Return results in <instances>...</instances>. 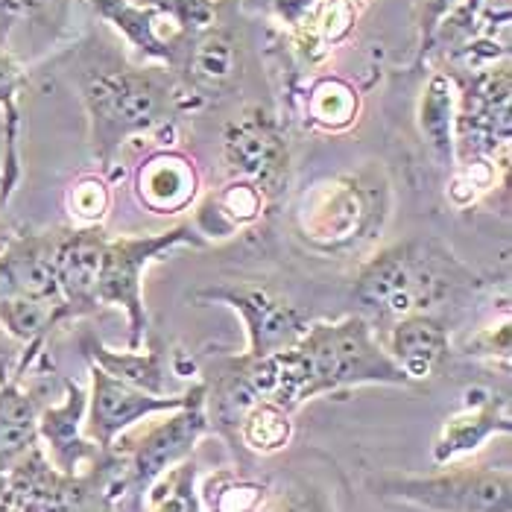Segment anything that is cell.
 <instances>
[{
    "label": "cell",
    "mask_w": 512,
    "mask_h": 512,
    "mask_svg": "<svg viewBox=\"0 0 512 512\" xmlns=\"http://www.w3.org/2000/svg\"><path fill=\"white\" fill-rule=\"evenodd\" d=\"M273 366V401L287 413H296L311 398L352 387H407V378L390 363L372 322L363 314L308 322L305 334L290 349L273 355Z\"/></svg>",
    "instance_id": "1"
},
{
    "label": "cell",
    "mask_w": 512,
    "mask_h": 512,
    "mask_svg": "<svg viewBox=\"0 0 512 512\" xmlns=\"http://www.w3.org/2000/svg\"><path fill=\"white\" fill-rule=\"evenodd\" d=\"M477 287L480 278L439 237L419 235L384 246L360 264L352 296L363 314L395 322L434 314L439 305Z\"/></svg>",
    "instance_id": "2"
},
{
    "label": "cell",
    "mask_w": 512,
    "mask_h": 512,
    "mask_svg": "<svg viewBox=\"0 0 512 512\" xmlns=\"http://www.w3.org/2000/svg\"><path fill=\"white\" fill-rule=\"evenodd\" d=\"M387 217L384 191L357 176H334L302 194L293 211V226L311 249L328 255L378 235Z\"/></svg>",
    "instance_id": "3"
},
{
    "label": "cell",
    "mask_w": 512,
    "mask_h": 512,
    "mask_svg": "<svg viewBox=\"0 0 512 512\" xmlns=\"http://www.w3.org/2000/svg\"><path fill=\"white\" fill-rule=\"evenodd\" d=\"M179 246H208L197 235L194 226L182 223L156 235H118L106 237L100 255V273L94 287V305L100 308H120L129 322V349L144 346V334L150 328L147 305H144V273L156 264L161 255Z\"/></svg>",
    "instance_id": "4"
},
{
    "label": "cell",
    "mask_w": 512,
    "mask_h": 512,
    "mask_svg": "<svg viewBox=\"0 0 512 512\" xmlns=\"http://www.w3.org/2000/svg\"><path fill=\"white\" fill-rule=\"evenodd\" d=\"M205 387L202 381L191 384V398L185 407L164 413V419L156 422L150 431L126 451V457H120L118 472L109 477L106 483V501L109 507L118 504L123 498H132L135 507H144V498L150 492V486L158 477L170 469H176L179 463H185L188 457H194V448L199 439L208 434V419H205Z\"/></svg>",
    "instance_id": "5"
},
{
    "label": "cell",
    "mask_w": 512,
    "mask_h": 512,
    "mask_svg": "<svg viewBox=\"0 0 512 512\" xmlns=\"http://www.w3.org/2000/svg\"><path fill=\"white\" fill-rule=\"evenodd\" d=\"M375 495L425 512H512V477L495 466L451 463L425 477H384Z\"/></svg>",
    "instance_id": "6"
},
{
    "label": "cell",
    "mask_w": 512,
    "mask_h": 512,
    "mask_svg": "<svg viewBox=\"0 0 512 512\" xmlns=\"http://www.w3.org/2000/svg\"><path fill=\"white\" fill-rule=\"evenodd\" d=\"M85 100L103 161L112 158L126 135L156 126L164 109V91L144 74H97L85 85Z\"/></svg>",
    "instance_id": "7"
},
{
    "label": "cell",
    "mask_w": 512,
    "mask_h": 512,
    "mask_svg": "<svg viewBox=\"0 0 512 512\" xmlns=\"http://www.w3.org/2000/svg\"><path fill=\"white\" fill-rule=\"evenodd\" d=\"M194 299L226 305L243 319L246 357H270L284 352L308 328V319L299 314V308L264 284H217L197 290Z\"/></svg>",
    "instance_id": "8"
},
{
    "label": "cell",
    "mask_w": 512,
    "mask_h": 512,
    "mask_svg": "<svg viewBox=\"0 0 512 512\" xmlns=\"http://www.w3.org/2000/svg\"><path fill=\"white\" fill-rule=\"evenodd\" d=\"M223 161L232 173V182H246L261 197L273 202L287 185V144L278 126L261 109H246L226 126Z\"/></svg>",
    "instance_id": "9"
},
{
    "label": "cell",
    "mask_w": 512,
    "mask_h": 512,
    "mask_svg": "<svg viewBox=\"0 0 512 512\" xmlns=\"http://www.w3.org/2000/svg\"><path fill=\"white\" fill-rule=\"evenodd\" d=\"M91 372V390H88V407H85V434L100 451H115L118 436H123L132 425L164 416L170 410H179L188 404L191 387L185 393L150 395L126 381L112 378L100 366L88 363Z\"/></svg>",
    "instance_id": "10"
},
{
    "label": "cell",
    "mask_w": 512,
    "mask_h": 512,
    "mask_svg": "<svg viewBox=\"0 0 512 512\" xmlns=\"http://www.w3.org/2000/svg\"><path fill=\"white\" fill-rule=\"evenodd\" d=\"M512 416L507 395H498L489 387H469L463 395V407L451 413L434 439V466H451L477 454L492 436L510 434Z\"/></svg>",
    "instance_id": "11"
},
{
    "label": "cell",
    "mask_w": 512,
    "mask_h": 512,
    "mask_svg": "<svg viewBox=\"0 0 512 512\" xmlns=\"http://www.w3.org/2000/svg\"><path fill=\"white\" fill-rule=\"evenodd\" d=\"M106 237L109 235L103 226H77V229L59 232L53 270H56V287H59V299L68 319L97 311L94 287H97Z\"/></svg>",
    "instance_id": "12"
},
{
    "label": "cell",
    "mask_w": 512,
    "mask_h": 512,
    "mask_svg": "<svg viewBox=\"0 0 512 512\" xmlns=\"http://www.w3.org/2000/svg\"><path fill=\"white\" fill-rule=\"evenodd\" d=\"M407 384L431 381L451 355V334L436 314H413L395 319L381 346Z\"/></svg>",
    "instance_id": "13"
},
{
    "label": "cell",
    "mask_w": 512,
    "mask_h": 512,
    "mask_svg": "<svg viewBox=\"0 0 512 512\" xmlns=\"http://www.w3.org/2000/svg\"><path fill=\"white\" fill-rule=\"evenodd\" d=\"M85 407L88 393L74 381H65V401L59 407H47L39 416V436L47 442V460L59 472L85 474V463L97 466V460L106 454L88 436H82Z\"/></svg>",
    "instance_id": "14"
},
{
    "label": "cell",
    "mask_w": 512,
    "mask_h": 512,
    "mask_svg": "<svg viewBox=\"0 0 512 512\" xmlns=\"http://www.w3.org/2000/svg\"><path fill=\"white\" fill-rule=\"evenodd\" d=\"M199 191L194 161L176 153L153 156L138 170V197L153 214H179L185 211Z\"/></svg>",
    "instance_id": "15"
},
{
    "label": "cell",
    "mask_w": 512,
    "mask_h": 512,
    "mask_svg": "<svg viewBox=\"0 0 512 512\" xmlns=\"http://www.w3.org/2000/svg\"><path fill=\"white\" fill-rule=\"evenodd\" d=\"M82 352L88 355V363L100 366L118 381H126L150 395H173L167 390V369H164L161 352H144V346L118 352V349L103 346L94 334L82 337Z\"/></svg>",
    "instance_id": "16"
},
{
    "label": "cell",
    "mask_w": 512,
    "mask_h": 512,
    "mask_svg": "<svg viewBox=\"0 0 512 512\" xmlns=\"http://www.w3.org/2000/svg\"><path fill=\"white\" fill-rule=\"evenodd\" d=\"M267 199L246 182H229L217 197H211L197 211V235L208 243L211 237H232L237 229L261 220Z\"/></svg>",
    "instance_id": "17"
},
{
    "label": "cell",
    "mask_w": 512,
    "mask_h": 512,
    "mask_svg": "<svg viewBox=\"0 0 512 512\" xmlns=\"http://www.w3.org/2000/svg\"><path fill=\"white\" fill-rule=\"evenodd\" d=\"M39 439V413L33 398L15 384L0 387V474L12 472Z\"/></svg>",
    "instance_id": "18"
},
{
    "label": "cell",
    "mask_w": 512,
    "mask_h": 512,
    "mask_svg": "<svg viewBox=\"0 0 512 512\" xmlns=\"http://www.w3.org/2000/svg\"><path fill=\"white\" fill-rule=\"evenodd\" d=\"M454 115H457V97H454V85L451 79L436 74L425 85V97L419 106V129L431 147L434 158L442 167L454 164Z\"/></svg>",
    "instance_id": "19"
},
{
    "label": "cell",
    "mask_w": 512,
    "mask_h": 512,
    "mask_svg": "<svg viewBox=\"0 0 512 512\" xmlns=\"http://www.w3.org/2000/svg\"><path fill=\"white\" fill-rule=\"evenodd\" d=\"M293 436V413L278 407L276 401H258L246 410L237 425V439L252 454L270 457L290 445Z\"/></svg>",
    "instance_id": "20"
},
{
    "label": "cell",
    "mask_w": 512,
    "mask_h": 512,
    "mask_svg": "<svg viewBox=\"0 0 512 512\" xmlns=\"http://www.w3.org/2000/svg\"><path fill=\"white\" fill-rule=\"evenodd\" d=\"M360 0H314L305 15L302 41L311 44V53H322L325 47L349 36L355 27Z\"/></svg>",
    "instance_id": "21"
},
{
    "label": "cell",
    "mask_w": 512,
    "mask_h": 512,
    "mask_svg": "<svg viewBox=\"0 0 512 512\" xmlns=\"http://www.w3.org/2000/svg\"><path fill=\"white\" fill-rule=\"evenodd\" d=\"M144 504L147 512H205L197 492V460L188 457L176 469L161 474L150 486Z\"/></svg>",
    "instance_id": "22"
},
{
    "label": "cell",
    "mask_w": 512,
    "mask_h": 512,
    "mask_svg": "<svg viewBox=\"0 0 512 512\" xmlns=\"http://www.w3.org/2000/svg\"><path fill=\"white\" fill-rule=\"evenodd\" d=\"M237 50L235 41L223 33H208L191 56V74L202 88H223L235 79Z\"/></svg>",
    "instance_id": "23"
},
{
    "label": "cell",
    "mask_w": 512,
    "mask_h": 512,
    "mask_svg": "<svg viewBox=\"0 0 512 512\" xmlns=\"http://www.w3.org/2000/svg\"><path fill=\"white\" fill-rule=\"evenodd\" d=\"M311 118L325 126V129H343L349 126L357 115V97L355 91L340 82V79H325L319 82L311 94Z\"/></svg>",
    "instance_id": "24"
},
{
    "label": "cell",
    "mask_w": 512,
    "mask_h": 512,
    "mask_svg": "<svg viewBox=\"0 0 512 512\" xmlns=\"http://www.w3.org/2000/svg\"><path fill=\"white\" fill-rule=\"evenodd\" d=\"M264 486L240 477H211L205 492L199 495L211 512H255L264 501Z\"/></svg>",
    "instance_id": "25"
},
{
    "label": "cell",
    "mask_w": 512,
    "mask_h": 512,
    "mask_svg": "<svg viewBox=\"0 0 512 512\" xmlns=\"http://www.w3.org/2000/svg\"><path fill=\"white\" fill-rule=\"evenodd\" d=\"M255 512H334V504L328 492L311 480H290L273 495H264Z\"/></svg>",
    "instance_id": "26"
},
{
    "label": "cell",
    "mask_w": 512,
    "mask_h": 512,
    "mask_svg": "<svg viewBox=\"0 0 512 512\" xmlns=\"http://www.w3.org/2000/svg\"><path fill=\"white\" fill-rule=\"evenodd\" d=\"M68 208L77 226H103L109 211V188L97 176H85L68 194Z\"/></svg>",
    "instance_id": "27"
},
{
    "label": "cell",
    "mask_w": 512,
    "mask_h": 512,
    "mask_svg": "<svg viewBox=\"0 0 512 512\" xmlns=\"http://www.w3.org/2000/svg\"><path fill=\"white\" fill-rule=\"evenodd\" d=\"M463 352L474 357H489V360L495 357L510 360V319H504L501 325L480 328L472 340H466Z\"/></svg>",
    "instance_id": "28"
},
{
    "label": "cell",
    "mask_w": 512,
    "mask_h": 512,
    "mask_svg": "<svg viewBox=\"0 0 512 512\" xmlns=\"http://www.w3.org/2000/svg\"><path fill=\"white\" fill-rule=\"evenodd\" d=\"M422 6H425V12H422V30H425V36H431L436 27H439V21L445 18V12L454 6V0H422Z\"/></svg>",
    "instance_id": "29"
}]
</instances>
